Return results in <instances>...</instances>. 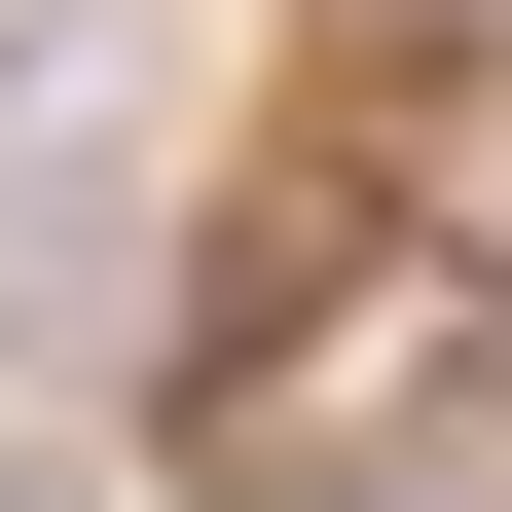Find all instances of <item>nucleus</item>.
Wrapping results in <instances>:
<instances>
[{
    "instance_id": "f257e3e1",
    "label": "nucleus",
    "mask_w": 512,
    "mask_h": 512,
    "mask_svg": "<svg viewBox=\"0 0 512 512\" xmlns=\"http://www.w3.org/2000/svg\"><path fill=\"white\" fill-rule=\"evenodd\" d=\"M0 512H74V439H0Z\"/></svg>"
}]
</instances>
